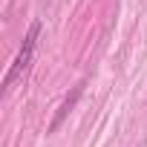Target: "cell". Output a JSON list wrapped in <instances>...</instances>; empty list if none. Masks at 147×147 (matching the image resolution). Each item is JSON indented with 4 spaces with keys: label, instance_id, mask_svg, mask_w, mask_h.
Returning <instances> with one entry per match:
<instances>
[{
    "label": "cell",
    "instance_id": "6da1fadb",
    "mask_svg": "<svg viewBox=\"0 0 147 147\" xmlns=\"http://www.w3.org/2000/svg\"><path fill=\"white\" fill-rule=\"evenodd\" d=\"M40 29H43V23H40V20H32V26H29V32H26V38H23V43H20L18 55H15V61H12L9 72H6V78H3V95H9V92L15 90V84H18V81H23V75L32 69L35 46H38Z\"/></svg>",
    "mask_w": 147,
    "mask_h": 147
},
{
    "label": "cell",
    "instance_id": "7a4b0ae2",
    "mask_svg": "<svg viewBox=\"0 0 147 147\" xmlns=\"http://www.w3.org/2000/svg\"><path fill=\"white\" fill-rule=\"evenodd\" d=\"M81 92H84V81H81V84H78L75 90H72V95H66V98L61 101V107H58V113H55V118H52V124H49V130H46V133H58V130H61V124L66 121V115L72 113V107L78 104Z\"/></svg>",
    "mask_w": 147,
    "mask_h": 147
}]
</instances>
